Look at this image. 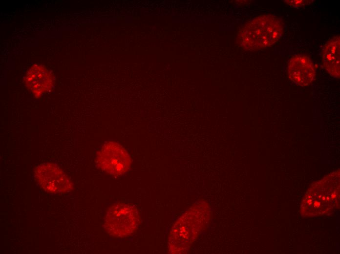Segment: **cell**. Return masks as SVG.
<instances>
[{"instance_id": "1", "label": "cell", "mask_w": 340, "mask_h": 254, "mask_svg": "<svg viewBox=\"0 0 340 254\" xmlns=\"http://www.w3.org/2000/svg\"><path fill=\"white\" fill-rule=\"evenodd\" d=\"M340 207V170L312 183L301 202L300 212L304 217L327 215Z\"/></svg>"}, {"instance_id": "2", "label": "cell", "mask_w": 340, "mask_h": 254, "mask_svg": "<svg viewBox=\"0 0 340 254\" xmlns=\"http://www.w3.org/2000/svg\"><path fill=\"white\" fill-rule=\"evenodd\" d=\"M283 26L282 20L275 15H260L241 27L238 33V42L247 50L267 47L281 37Z\"/></svg>"}, {"instance_id": "3", "label": "cell", "mask_w": 340, "mask_h": 254, "mask_svg": "<svg viewBox=\"0 0 340 254\" xmlns=\"http://www.w3.org/2000/svg\"><path fill=\"white\" fill-rule=\"evenodd\" d=\"M140 223V218L136 207L129 204L117 203L107 210L104 227L109 234L125 237L134 233Z\"/></svg>"}, {"instance_id": "4", "label": "cell", "mask_w": 340, "mask_h": 254, "mask_svg": "<svg viewBox=\"0 0 340 254\" xmlns=\"http://www.w3.org/2000/svg\"><path fill=\"white\" fill-rule=\"evenodd\" d=\"M96 161L101 170L114 177L127 173L132 164L127 150L115 141H108L103 145L97 153Z\"/></svg>"}, {"instance_id": "5", "label": "cell", "mask_w": 340, "mask_h": 254, "mask_svg": "<svg viewBox=\"0 0 340 254\" xmlns=\"http://www.w3.org/2000/svg\"><path fill=\"white\" fill-rule=\"evenodd\" d=\"M34 177L42 189L49 193H65L73 189L68 176L53 163H43L37 166L34 170Z\"/></svg>"}, {"instance_id": "6", "label": "cell", "mask_w": 340, "mask_h": 254, "mask_svg": "<svg viewBox=\"0 0 340 254\" xmlns=\"http://www.w3.org/2000/svg\"><path fill=\"white\" fill-rule=\"evenodd\" d=\"M24 83L28 90L38 98L52 89L54 79L52 73L45 66L34 64L27 71Z\"/></svg>"}, {"instance_id": "7", "label": "cell", "mask_w": 340, "mask_h": 254, "mask_svg": "<svg viewBox=\"0 0 340 254\" xmlns=\"http://www.w3.org/2000/svg\"><path fill=\"white\" fill-rule=\"evenodd\" d=\"M287 73L293 82L300 86H307L315 79L316 70L309 57L304 55L293 56L288 64Z\"/></svg>"}, {"instance_id": "8", "label": "cell", "mask_w": 340, "mask_h": 254, "mask_svg": "<svg viewBox=\"0 0 340 254\" xmlns=\"http://www.w3.org/2000/svg\"><path fill=\"white\" fill-rule=\"evenodd\" d=\"M340 38L336 35L329 39L323 48L322 62L324 68L332 77L340 78Z\"/></svg>"}, {"instance_id": "9", "label": "cell", "mask_w": 340, "mask_h": 254, "mask_svg": "<svg viewBox=\"0 0 340 254\" xmlns=\"http://www.w3.org/2000/svg\"><path fill=\"white\" fill-rule=\"evenodd\" d=\"M287 4L295 8H300L305 5H308L313 1V0H284Z\"/></svg>"}]
</instances>
